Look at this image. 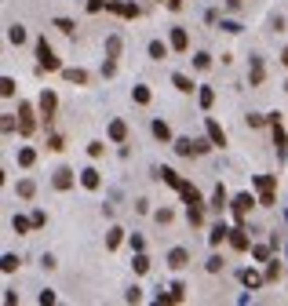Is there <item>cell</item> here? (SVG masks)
<instances>
[{
  "mask_svg": "<svg viewBox=\"0 0 288 306\" xmlns=\"http://www.w3.org/2000/svg\"><path fill=\"white\" fill-rule=\"evenodd\" d=\"M255 186H259V204L263 208H274V186H277V179L274 175H255Z\"/></svg>",
  "mask_w": 288,
  "mask_h": 306,
  "instance_id": "obj_1",
  "label": "cell"
},
{
  "mask_svg": "<svg viewBox=\"0 0 288 306\" xmlns=\"http://www.w3.org/2000/svg\"><path fill=\"white\" fill-rule=\"evenodd\" d=\"M0 95H4V99L15 95V81H11V76H4V81H0Z\"/></svg>",
  "mask_w": 288,
  "mask_h": 306,
  "instance_id": "obj_35",
  "label": "cell"
},
{
  "mask_svg": "<svg viewBox=\"0 0 288 306\" xmlns=\"http://www.w3.org/2000/svg\"><path fill=\"white\" fill-rule=\"evenodd\" d=\"M8 40H11V44H22V40H26V29H22V26H8Z\"/></svg>",
  "mask_w": 288,
  "mask_h": 306,
  "instance_id": "obj_29",
  "label": "cell"
},
{
  "mask_svg": "<svg viewBox=\"0 0 288 306\" xmlns=\"http://www.w3.org/2000/svg\"><path fill=\"white\" fill-rule=\"evenodd\" d=\"M172 84H175L179 91H193V81H190L186 73H172Z\"/></svg>",
  "mask_w": 288,
  "mask_h": 306,
  "instance_id": "obj_22",
  "label": "cell"
},
{
  "mask_svg": "<svg viewBox=\"0 0 288 306\" xmlns=\"http://www.w3.org/2000/svg\"><path fill=\"white\" fill-rule=\"evenodd\" d=\"M284 255H288V248H284Z\"/></svg>",
  "mask_w": 288,
  "mask_h": 306,
  "instance_id": "obj_53",
  "label": "cell"
},
{
  "mask_svg": "<svg viewBox=\"0 0 288 306\" xmlns=\"http://www.w3.org/2000/svg\"><path fill=\"white\" fill-rule=\"evenodd\" d=\"M40 266H44V270H55L58 263H55V255H44V259H40Z\"/></svg>",
  "mask_w": 288,
  "mask_h": 306,
  "instance_id": "obj_47",
  "label": "cell"
},
{
  "mask_svg": "<svg viewBox=\"0 0 288 306\" xmlns=\"http://www.w3.org/2000/svg\"><path fill=\"white\" fill-rule=\"evenodd\" d=\"M204 131H208L211 146H226V131H223V128H219V124H215V120H211V117L204 120Z\"/></svg>",
  "mask_w": 288,
  "mask_h": 306,
  "instance_id": "obj_6",
  "label": "cell"
},
{
  "mask_svg": "<svg viewBox=\"0 0 288 306\" xmlns=\"http://www.w3.org/2000/svg\"><path fill=\"white\" fill-rule=\"evenodd\" d=\"M37 58H40V69H58V58H55V51H51V44L48 40H37Z\"/></svg>",
  "mask_w": 288,
  "mask_h": 306,
  "instance_id": "obj_3",
  "label": "cell"
},
{
  "mask_svg": "<svg viewBox=\"0 0 288 306\" xmlns=\"http://www.w3.org/2000/svg\"><path fill=\"white\" fill-rule=\"evenodd\" d=\"M110 139L113 142H124L128 139V124H124V120H113V124H110Z\"/></svg>",
  "mask_w": 288,
  "mask_h": 306,
  "instance_id": "obj_14",
  "label": "cell"
},
{
  "mask_svg": "<svg viewBox=\"0 0 288 306\" xmlns=\"http://www.w3.org/2000/svg\"><path fill=\"white\" fill-rule=\"evenodd\" d=\"M37 302H40V306H48V302H55V292H40V295H37Z\"/></svg>",
  "mask_w": 288,
  "mask_h": 306,
  "instance_id": "obj_46",
  "label": "cell"
},
{
  "mask_svg": "<svg viewBox=\"0 0 288 306\" xmlns=\"http://www.w3.org/2000/svg\"><path fill=\"white\" fill-rule=\"evenodd\" d=\"M193 153H197V157H201V153H208V142H204V139H193Z\"/></svg>",
  "mask_w": 288,
  "mask_h": 306,
  "instance_id": "obj_45",
  "label": "cell"
},
{
  "mask_svg": "<svg viewBox=\"0 0 288 306\" xmlns=\"http://www.w3.org/2000/svg\"><path fill=\"white\" fill-rule=\"evenodd\" d=\"M124 299H128V302H139L142 295H139V288H135V284H131V288H128V292H124Z\"/></svg>",
  "mask_w": 288,
  "mask_h": 306,
  "instance_id": "obj_44",
  "label": "cell"
},
{
  "mask_svg": "<svg viewBox=\"0 0 288 306\" xmlns=\"http://www.w3.org/2000/svg\"><path fill=\"white\" fill-rule=\"evenodd\" d=\"M106 55H110V58L120 55V37H110V40H106Z\"/></svg>",
  "mask_w": 288,
  "mask_h": 306,
  "instance_id": "obj_33",
  "label": "cell"
},
{
  "mask_svg": "<svg viewBox=\"0 0 288 306\" xmlns=\"http://www.w3.org/2000/svg\"><path fill=\"white\" fill-rule=\"evenodd\" d=\"M120 237H124V230H120V226H113L110 234H106V248H117V244H120Z\"/></svg>",
  "mask_w": 288,
  "mask_h": 306,
  "instance_id": "obj_26",
  "label": "cell"
},
{
  "mask_svg": "<svg viewBox=\"0 0 288 306\" xmlns=\"http://www.w3.org/2000/svg\"><path fill=\"white\" fill-rule=\"evenodd\" d=\"M62 76H66L69 84H84V81H88V73H84V69H62Z\"/></svg>",
  "mask_w": 288,
  "mask_h": 306,
  "instance_id": "obj_23",
  "label": "cell"
},
{
  "mask_svg": "<svg viewBox=\"0 0 288 306\" xmlns=\"http://www.w3.org/2000/svg\"><path fill=\"white\" fill-rule=\"evenodd\" d=\"M211 208H215V211L226 208V190H223V186H215V193H211Z\"/></svg>",
  "mask_w": 288,
  "mask_h": 306,
  "instance_id": "obj_25",
  "label": "cell"
},
{
  "mask_svg": "<svg viewBox=\"0 0 288 306\" xmlns=\"http://www.w3.org/2000/svg\"><path fill=\"white\" fill-rule=\"evenodd\" d=\"M99 182H102V179H99L95 168H84V172H81V186H84V190H99Z\"/></svg>",
  "mask_w": 288,
  "mask_h": 306,
  "instance_id": "obj_11",
  "label": "cell"
},
{
  "mask_svg": "<svg viewBox=\"0 0 288 306\" xmlns=\"http://www.w3.org/2000/svg\"><path fill=\"white\" fill-rule=\"evenodd\" d=\"M172 295H175V302H183V299H186V284L175 281V284H172Z\"/></svg>",
  "mask_w": 288,
  "mask_h": 306,
  "instance_id": "obj_38",
  "label": "cell"
},
{
  "mask_svg": "<svg viewBox=\"0 0 288 306\" xmlns=\"http://www.w3.org/2000/svg\"><path fill=\"white\" fill-rule=\"evenodd\" d=\"M237 277H241V284H245V288H259L263 284V273H255V270H237Z\"/></svg>",
  "mask_w": 288,
  "mask_h": 306,
  "instance_id": "obj_8",
  "label": "cell"
},
{
  "mask_svg": "<svg viewBox=\"0 0 288 306\" xmlns=\"http://www.w3.org/2000/svg\"><path fill=\"white\" fill-rule=\"evenodd\" d=\"M281 277V266H277V259H270V266H266V281H277Z\"/></svg>",
  "mask_w": 288,
  "mask_h": 306,
  "instance_id": "obj_37",
  "label": "cell"
},
{
  "mask_svg": "<svg viewBox=\"0 0 288 306\" xmlns=\"http://www.w3.org/2000/svg\"><path fill=\"white\" fill-rule=\"evenodd\" d=\"M168 8H172V11H179V8H183V0H168Z\"/></svg>",
  "mask_w": 288,
  "mask_h": 306,
  "instance_id": "obj_50",
  "label": "cell"
},
{
  "mask_svg": "<svg viewBox=\"0 0 288 306\" xmlns=\"http://www.w3.org/2000/svg\"><path fill=\"white\" fill-rule=\"evenodd\" d=\"M102 8H110V0H88V11H92V15L102 11Z\"/></svg>",
  "mask_w": 288,
  "mask_h": 306,
  "instance_id": "obj_43",
  "label": "cell"
},
{
  "mask_svg": "<svg viewBox=\"0 0 288 306\" xmlns=\"http://www.w3.org/2000/svg\"><path fill=\"white\" fill-rule=\"evenodd\" d=\"M193 66H197V69H208V66H211V55H208V51H197V55H193Z\"/></svg>",
  "mask_w": 288,
  "mask_h": 306,
  "instance_id": "obj_31",
  "label": "cell"
},
{
  "mask_svg": "<svg viewBox=\"0 0 288 306\" xmlns=\"http://www.w3.org/2000/svg\"><path fill=\"white\" fill-rule=\"evenodd\" d=\"M284 219H288V211H284Z\"/></svg>",
  "mask_w": 288,
  "mask_h": 306,
  "instance_id": "obj_52",
  "label": "cell"
},
{
  "mask_svg": "<svg viewBox=\"0 0 288 306\" xmlns=\"http://www.w3.org/2000/svg\"><path fill=\"white\" fill-rule=\"evenodd\" d=\"M281 62H284V69H288V48H284V51H281Z\"/></svg>",
  "mask_w": 288,
  "mask_h": 306,
  "instance_id": "obj_51",
  "label": "cell"
},
{
  "mask_svg": "<svg viewBox=\"0 0 288 306\" xmlns=\"http://www.w3.org/2000/svg\"><path fill=\"white\" fill-rule=\"evenodd\" d=\"M226 237H230V230H226L223 222H215V226H211V234H208V241H211V244H215V248H219V244H223Z\"/></svg>",
  "mask_w": 288,
  "mask_h": 306,
  "instance_id": "obj_16",
  "label": "cell"
},
{
  "mask_svg": "<svg viewBox=\"0 0 288 306\" xmlns=\"http://www.w3.org/2000/svg\"><path fill=\"white\" fill-rule=\"evenodd\" d=\"M55 29H62V33H73V29H77V26H73L69 19H55Z\"/></svg>",
  "mask_w": 288,
  "mask_h": 306,
  "instance_id": "obj_42",
  "label": "cell"
},
{
  "mask_svg": "<svg viewBox=\"0 0 288 306\" xmlns=\"http://www.w3.org/2000/svg\"><path fill=\"white\" fill-rule=\"evenodd\" d=\"M219 29H226V33H241V26H237V22H219Z\"/></svg>",
  "mask_w": 288,
  "mask_h": 306,
  "instance_id": "obj_48",
  "label": "cell"
},
{
  "mask_svg": "<svg viewBox=\"0 0 288 306\" xmlns=\"http://www.w3.org/2000/svg\"><path fill=\"white\" fill-rule=\"evenodd\" d=\"M150 58H157V62L168 58V44H164V40H150Z\"/></svg>",
  "mask_w": 288,
  "mask_h": 306,
  "instance_id": "obj_18",
  "label": "cell"
},
{
  "mask_svg": "<svg viewBox=\"0 0 288 306\" xmlns=\"http://www.w3.org/2000/svg\"><path fill=\"white\" fill-rule=\"evenodd\" d=\"M11 230H15V234H29V230H33V219H26V215H15V219H11Z\"/></svg>",
  "mask_w": 288,
  "mask_h": 306,
  "instance_id": "obj_20",
  "label": "cell"
},
{
  "mask_svg": "<svg viewBox=\"0 0 288 306\" xmlns=\"http://www.w3.org/2000/svg\"><path fill=\"white\" fill-rule=\"evenodd\" d=\"M172 48H175V51H186V48H190V37H186V29H183V26H175V29H172Z\"/></svg>",
  "mask_w": 288,
  "mask_h": 306,
  "instance_id": "obj_9",
  "label": "cell"
},
{
  "mask_svg": "<svg viewBox=\"0 0 288 306\" xmlns=\"http://www.w3.org/2000/svg\"><path fill=\"white\" fill-rule=\"evenodd\" d=\"M179 193H183L186 204H201V193H197V186H190V182H183V186H179Z\"/></svg>",
  "mask_w": 288,
  "mask_h": 306,
  "instance_id": "obj_17",
  "label": "cell"
},
{
  "mask_svg": "<svg viewBox=\"0 0 288 306\" xmlns=\"http://www.w3.org/2000/svg\"><path fill=\"white\" fill-rule=\"evenodd\" d=\"M175 153L179 157H190L193 153V139H175Z\"/></svg>",
  "mask_w": 288,
  "mask_h": 306,
  "instance_id": "obj_24",
  "label": "cell"
},
{
  "mask_svg": "<svg viewBox=\"0 0 288 306\" xmlns=\"http://www.w3.org/2000/svg\"><path fill=\"white\" fill-rule=\"evenodd\" d=\"M33 161H37V153H33V149H22V153H19V164H22V168H29Z\"/></svg>",
  "mask_w": 288,
  "mask_h": 306,
  "instance_id": "obj_39",
  "label": "cell"
},
{
  "mask_svg": "<svg viewBox=\"0 0 288 306\" xmlns=\"http://www.w3.org/2000/svg\"><path fill=\"white\" fill-rule=\"evenodd\" d=\"M51 182H55V190H69L73 186V172H69V168H58Z\"/></svg>",
  "mask_w": 288,
  "mask_h": 306,
  "instance_id": "obj_10",
  "label": "cell"
},
{
  "mask_svg": "<svg viewBox=\"0 0 288 306\" xmlns=\"http://www.w3.org/2000/svg\"><path fill=\"white\" fill-rule=\"evenodd\" d=\"M131 266H135V273H146V270H150V259H146L142 252H135V259H131Z\"/></svg>",
  "mask_w": 288,
  "mask_h": 306,
  "instance_id": "obj_28",
  "label": "cell"
},
{
  "mask_svg": "<svg viewBox=\"0 0 288 306\" xmlns=\"http://www.w3.org/2000/svg\"><path fill=\"white\" fill-rule=\"evenodd\" d=\"M110 11L124 15V19H135V15H139V4H117V0H110Z\"/></svg>",
  "mask_w": 288,
  "mask_h": 306,
  "instance_id": "obj_13",
  "label": "cell"
},
{
  "mask_svg": "<svg viewBox=\"0 0 288 306\" xmlns=\"http://www.w3.org/2000/svg\"><path fill=\"white\" fill-rule=\"evenodd\" d=\"M15 266H19V255H4V259H0V270H4V273H11Z\"/></svg>",
  "mask_w": 288,
  "mask_h": 306,
  "instance_id": "obj_34",
  "label": "cell"
},
{
  "mask_svg": "<svg viewBox=\"0 0 288 306\" xmlns=\"http://www.w3.org/2000/svg\"><path fill=\"white\" fill-rule=\"evenodd\" d=\"M186 215H190V226H201V222H204V211H201V204H190V211H186Z\"/></svg>",
  "mask_w": 288,
  "mask_h": 306,
  "instance_id": "obj_27",
  "label": "cell"
},
{
  "mask_svg": "<svg viewBox=\"0 0 288 306\" xmlns=\"http://www.w3.org/2000/svg\"><path fill=\"white\" fill-rule=\"evenodd\" d=\"M204 270H208V273H219V270H223V259H219V255H211L208 263H204Z\"/></svg>",
  "mask_w": 288,
  "mask_h": 306,
  "instance_id": "obj_40",
  "label": "cell"
},
{
  "mask_svg": "<svg viewBox=\"0 0 288 306\" xmlns=\"http://www.w3.org/2000/svg\"><path fill=\"white\" fill-rule=\"evenodd\" d=\"M252 204H259L252 193H237L234 201H230V208H234V219H237V222H245V215H248V208H252Z\"/></svg>",
  "mask_w": 288,
  "mask_h": 306,
  "instance_id": "obj_2",
  "label": "cell"
},
{
  "mask_svg": "<svg viewBox=\"0 0 288 306\" xmlns=\"http://www.w3.org/2000/svg\"><path fill=\"white\" fill-rule=\"evenodd\" d=\"M19 131H22V135L33 131V106H29V102L19 106Z\"/></svg>",
  "mask_w": 288,
  "mask_h": 306,
  "instance_id": "obj_5",
  "label": "cell"
},
{
  "mask_svg": "<svg viewBox=\"0 0 288 306\" xmlns=\"http://www.w3.org/2000/svg\"><path fill=\"white\" fill-rule=\"evenodd\" d=\"M150 131H154V135H157L161 142H168V139H172V128L164 124V120H154V124H150Z\"/></svg>",
  "mask_w": 288,
  "mask_h": 306,
  "instance_id": "obj_19",
  "label": "cell"
},
{
  "mask_svg": "<svg viewBox=\"0 0 288 306\" xmlns=\"http://www.w3.org/2000/svg\"><path fill=\"white\" fill-rule=\"evenodd\" d=\"M29 219H33V226H44V222H48V215H44V211H33Z\"/></svg>",
  "mask_w": 288,
  "mask_h": 306,
  "instance_id": "obj_49",
  "label": "cell"
},
{
  "mask_svg": "<svg viewBox=\"0 0 288 306\" xmlns=\"http://www.w3.org/2000/svg\"><path fill=\"white\" fill-rule=\"evenodd\" d=\"M252 255L259 259V263H270V248H266V244H255V248H252Z\"/></svg>",
  "mask_w": 288,
  "mask_h": 306,
  "instance_id": "obj_36",
  "label": "cell"
},
{
  "mask_svg": "<svg viewBox=\"0 0 288 306\" xmlns=\"http://www.w3.org/2000/svg\"><path fill=\"white\" fill-rule=\"evenodd\" d=\"M263 73H266V69H263V58H252V88L263 84Z\"/></svg>",
  "mask_w": 288,
  "mask_h": 306,
  "instance_id": "obj_21",
  "label": "cell"
},
{
  "mask_svg": "<svg viewBox=\"0 0 288 306\" xmlns=\"http://www.w3.org/2000/svg\"><path fill=\"white\" fill-rule=\"evenodd\" d=\"M131 95H135V102H139V106H146V102H150V88H146V84H139V88L131 91Z\"/></svg>",
  "mask_w": 288,
  "mask_h": 306,
  "instance_id": "obj_32",
  "label": "cell"
},
{
  "mask_svg": "<svg viewBox=\"0 0 288 306\" xmlns=\"http://www.w3.org/2000/svg\"><path fill=\"white\" fill-rule=\"evenodd\" d=\"M230 244H234L237 252H248V237H245V230H241V226L230 230Z\"/></svg>",
  "mask_w": 288,
  "mask_h": 306,
  "instance_id": "obj_15",
  "label": "cell"
},
{
  "mask_svg": "<svg viewBox=\"0 0 288 306\" xmlns=\"http://www.w3.org/2000/svg\"><path fill=\"white\" fill-rule=\"evenodd\" d=\"M211 102H215V91H211V88H201V106H204V110H208Z\"/></svg>",
  "mask_w": 288,
  "mask_h": 306,
  "instance_id": "obj_41",
  "label": "cell"
},
{
  "mask_svg": "<svg viewBox=\"0 0 288 306\" xmlns=\"http://www.w3.org/2000/svg\"><path fill=\"white\" fill-rule=\"evenodd\" d=\"M55 95H51V91H44V95H40V117H44V124H51V120H55Z\"/></svg>",
  "mask_w": 288,
  "mask_h": 306,
  "instance_id": "obj_4",
  "label": "cell"
},
{
  "mask_svg": "<svg viewBox=\"0 0 288 306\" xmlns=\"http://www.w3.org/2000/svg\"><path fill=\"white\" fill-rule=\"evenodd\" d=\"M186 263H190V252H186V248H172V252H168V266H172V270H183Z\"/></svg>",
  "mask_w": 288,
  "mask_h": 306,
  "instance_id": "obj_7",
  "label": "cell"
},
{
  "mask_svg": "<svg viewBox=\"0 0 288 306\" xmlns=\"http://www.w3.org/2000/svg\"><path fill=\"white\" fill-rule=\"evenodd\" d=\"M15 190H19V197H33V193H37L33 179H22V182H19V186H15Z\"/></svg>",
  "mask_w": 288,
  "mask_h": 306,
  "instance_id": "obj_30",
  "label": "cell"
},
{
  "mask_svg": "<svg viewBox=\"0 0 288 306\" xmlns=\"http://www.w3.org/2000/svg\"><path fill=\"white\" fill-rule=\"evenodd\" d=\"M157 179H161V182H168V186H175V190L183 186V179H179V172H172V168H157Z\"/></svg>",
  "mask_w": 288,
  "mask_h": 306,
  "instance_id": "obj_12",
  "label": "cell"
}]
</instances>
